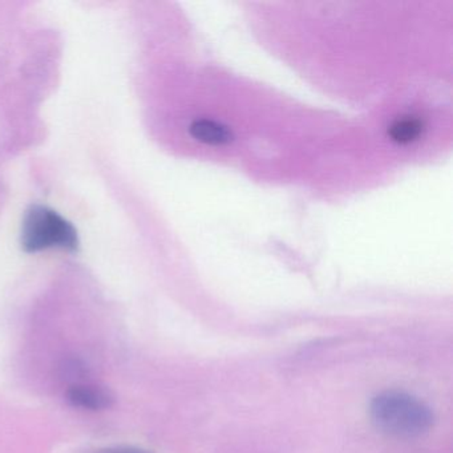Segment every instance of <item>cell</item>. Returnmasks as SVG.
<instances>
[{"label":"cell","mask_w":453,"mask_h":453,"mask_svg":"<svg viewBox=\"0 0 453 453\" xmlns=\"http://www.w3.org/2000/svg\"><path fill=\"white\" fill-rule=\"evenodd\" d=\"M116 453H148L144 452V450H137V449H126V450H120V452Z\"/></svg>","instance_id":"obj_6"},{"label":"cell","mask_w":453,"mask_h":453,"mask_svg":"<svg viewBox=\"0 0 453 453\" xmlns=\"http://www.w3.org/2000/svg\"><path fill=\"white\" fill-rule=\"evenodd\" d=\"M20 245L26 253L60 249L76 251L81 245L73 222L49 206L35 203L26 211L20 227Z\"/></svg>","instance_id":"obj_2"},{"label":"cell","mask_w":453,"mask_h":453,"mask_svg":"<svg viewBox=\"0 0 453 453\" xmlns=\"http://www.w3.org/2000/svg\"><path fill=\"white\" fill-rule=\"evenodd\" d=\"M424 123L415 116L397 119L388 127V136L397 144H410L423 134Z\"/></svg>","instance_id":"obj_5"},{"label":"cell","mask_w":453,"mask_h":453,"mask_svg":"<svg viewBox=\"0 0 453 453\" xmlns=\"http://www.w3.org/2000/svg\"><path fill=\"white\" fill-rule=\"evenodd\" d=\"M67 400L73 407L88 411L108 410L115 404V396L96 384H73L68 388Z\"/></svg>","instance_id":"obj_3"},{"label":"cell","mask_w":453,"mask_h":453,"mask_svg":"<svg viewBox=\"0 0 453 453\" xmlns=\"http://www.w3.org/2000/svg\"><path fill=\"white\" fill-rule=\"evenodd\" d=\"M370 415L376 428L397 439H416L434 426L431 407L403 391H384L373 397Z\"/></svg>","instance_id":"obj_1"},{"label":"cell","mask_w":453,"mask_h":453,"mask_svg":"<svg viewBox=\"0 0 453 453\" xmlns=\"http://www.w3.org/2000/svg\"><path fill=\"white\" fill-rule=\"evenodd\" d=\"M190 134L197 142L208 145H224L233 140V132L227 127L208 119L193 121Z\"/></svg>","instance_id":"obj_4"}]
</instances>
